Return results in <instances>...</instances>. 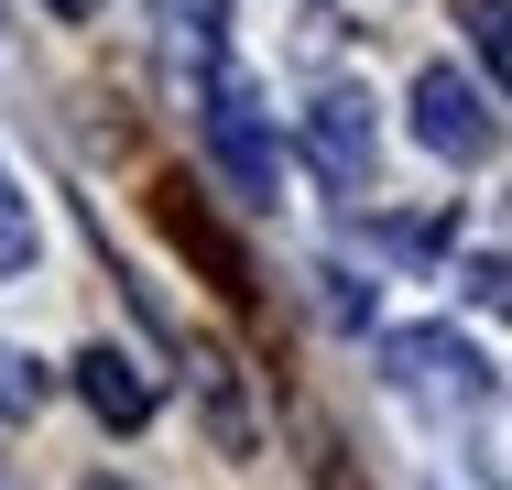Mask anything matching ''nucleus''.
Listing matches in <instances>:
<instances>
[{"mask_svg":"<svg viewBox=\"0 0 512 490\" xmlns=\"http://www.w3.org/2000/svg\"><path fill=\"white\" fill-rule=\"evenodd\" d=\"M414 142H425V153H447V164H491L502 120H491V98L469 88L458 66H425V77H414Z\"/></svg>","mask_w":512,"mask_h":490,"instance_id":"nucleus-1","label":"nucleus"},{"mask_svg":"<svg viewBox=\"0 0 512 490\" xmlns=\"http://www.w3.org/2000/svg\"><path fill=\"white\" fill-rule=\"evenodd\" d=\"M382 360H393V382L425 392V403H480V392H491L480 349H469L458 327H393V338H382Z\"/></svg>","mask_w":512,"mask_h":490,"instance_id":"nucleus-2","label":"nucleus"},{"mask_svg":"<svg viewBox=\"0 0 512 490\" xmlns=\"http://www.w3.org/2000/svg\"><path fill=\"white\" fill-rule=\"evenodd\" d=\"M371 153H382V142H371V98L327 88V98L306 109V164H316L338 196H371Z\"/></svg>","mask_w":512,"mask_h":490,"instance_id":"nucleus-3","label":"nucleus"},{"mask_svg":"<svg viewBox=\"0 0 512 490\" xmlns=\"http://www.w3.org/2000/svg\"><path fill=\"white\" fill-rule=\"evenodd\" d=\"M207 153L229 164V186L251 196V207H273L284 164H273V131H262V109H251L240 88H218V98H207Z\"/></svg>","mask_w":512,"mask_h":490,"instance_id":"nucleus-4","label":"nucleus"},{"mask_svg":"<svg viewBox=\"0 0 512 490\" xmlns=\"http://www.w3.org/2000/svg\"><path fill=\"white\" fill-rule=\"evenodd\" d=\"M77 392H88V414L120 425V436H131V425H153V382H142L120 349H88V360H77Z\"/></svg>","mask_w":512,"mask_h":490,"instance_id":"nucleus-5","label":"nucleus"},{"mask_svg":"<svg viewBox=\"0 0 512 490\" xmlns=\"http://www.w3.org/2000/svg\"><path fill=\"white\" fill-rule=\"evenodd\" d=\"M164 229H175V240H186V251H197V262H207V273H218L229 294H251V262H240V251H229L218 229H207L197 207H186V186H164Z\"/></svg>","mask_w":512,"mask_h":490,"instance_id":"nucleus-6","label":"nucleus"},{"mask_svg":"<svg viewBox=\"0 0 512 490\" xmlns=\"http://www.w3.org/2000/svg\"><path fill=\"white\" fill-rule=\"evenodd\" d=\"M153 11H164V44L186 66H218V44H229V11L218 0H153Z\"/></svg>","mask_w":512,"mask_h":490,"instance_id":"nucleus-7","label":"nucleus"},{"mask_svg":"<svg viewBox=\"0 0 512 490\" xmlns=\"http://www.w3.org/2000/svg\"><path fill=\"white\" fill-rule=\"evenodd\" d=\"M197 392H207L218 447H229V458H251V414H240V392H229V360H197Z\"/></svg>","mask_w":512,"mask_h":490,"instance_id":"nucleus-8","label":"nucleus"},{"mask_svg":"<svg viewBox=\"0 0 512 490\" xmlns=\"http://www.w3.org/2000/svg\"><path fill=\"white\" fill-rule=\"evenodd\" d=\"M458 22H469V44H480V66L512 88V0H458Z\"/></svg>","mask_w":512,"mask_h":490,"instance_id":"nucleus-9","label":"nucleus"},{"mask_svg":"<svg viewBox=\"0 0 512 490\" xmlns=\"http://www.w3.org/2000/svg\"><path fill=\"white\" fill-rule=\"evenodd\" d=\"M33 262V196L11 186V164H0V273H22Z\"/></svg>","mask_w":512,"mask_h":490,"instance_id":"nucleus-10","label":"nucleus"},{"mask_svg":"<svg viewBox=\"0 0 512 490\" xmlns=\"http://www.w3.org/2000/svg\"><path fill=\"white\" fill-rule=\"evenodd\" d=\"M33 403H44V371H33V360H22V349H0V414H11V425H22V414H33Z\"/></svg>","mask_w":512,"mask_h":490,"instance_id":"nucleus-11","label":"nucleus"},{"mask_svg":"<svg viewBox=\"0 0 512 490\" xmlns=\"http://www.w3.org/2000/svg\"><path fill=\"white\" fill-rule=\"evenodd\" d=\"M469 284H480V294H491V305H502V316H512V262H480Z\"/></svg>","mask_w":512,"mask_h":490,"instance_id":"nucleus-12","label":"nucleus"},{"mask_svg":"<svg viewBox=\"0 0 512 490\" xmlns=\"http://www.w3.org/2000/svg\"><path fill=\"white\" fill-rule=\"evenodd\" d=\"M44 11H66V22H88V11H99V0H44Z\"/></svg>","mask_w":512,"mask_h":490,"instance_id":"nucleus-13","label":"nucleus"},{"mask_svg":"<svg viewBox=\"0 0 512 490\" xmlns=\"http://www.w3.org/2000/svg\"><path fill=\"white\" fill-rule=\"evenodd\" d=\"M88 490H120V480H88Z\"/></svg>","mask_w":512,"mask_h":490,"instance_id":"nucleus-14","label":"nucleus"}]
</instances>
